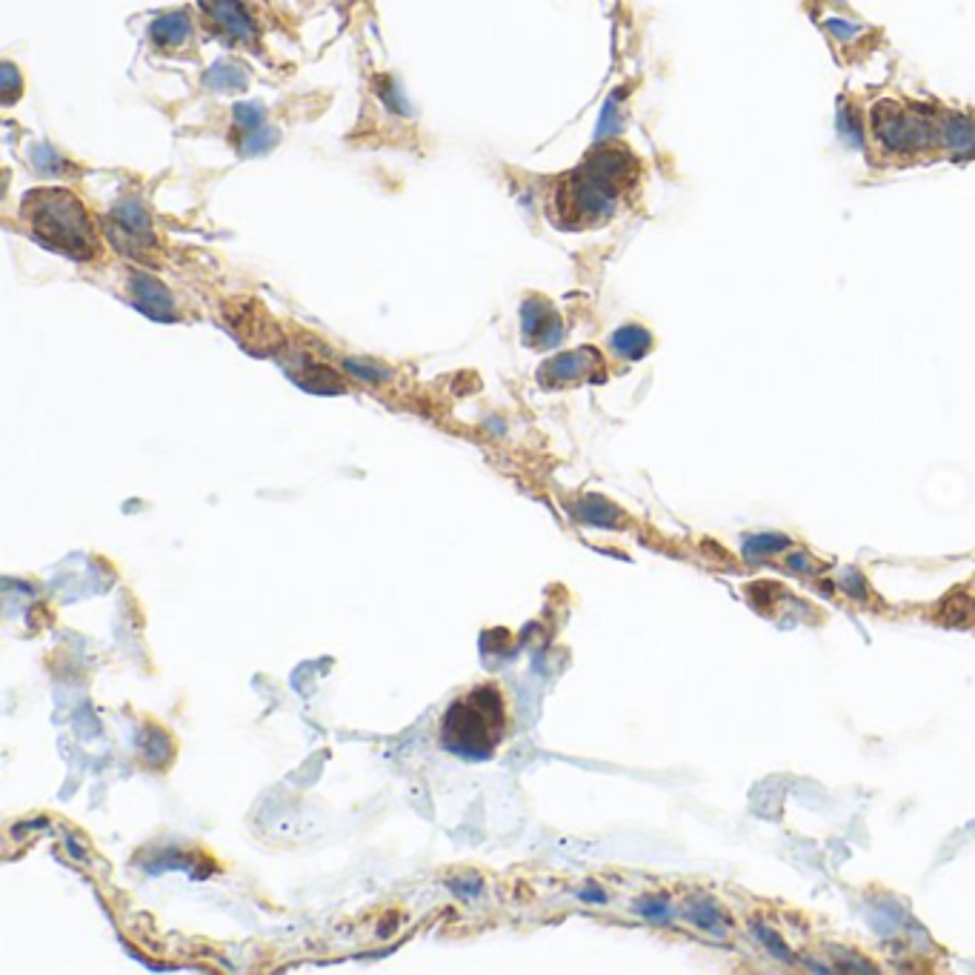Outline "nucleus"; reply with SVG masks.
Wrapping results in <instances>:
<instances>
[{"label":"nucleus","mask_w":975,"mask_h":975,"mask_svg":"<svg viewBox=\"0 0 975 975\" xmlns=\"http://www.w3.org/2000/svg\"><path fill=\"white\" fill-rule=\"evenodd\" d=\"M201 3L223 35L235 40H252L255 26H252L249 12L238 0H201Z\"/></svg>","instance_id":"423d86ee"},{"label":"nucleus","mask_w":975,"mask_h":975,"mask_svg":"<svg viewBox=\"0 0 975 975\" xmlns=\"http://www.w3.org/2000/svg\"><path fill=\"white\" fill-rule=\"evenodd\" d=\"M873 134L887 152L912 155L936 146L938 120H929L927 112L919 106H907L898 101H881L873 106Z\"/></svg>","instance_id":"20e7f679"},{"label":"nucleus","mask_w":975,"mask_h":975,"mask_svg":"<svg viewBox=\"0 0 975 975\" xmlns=\"http://www.w3.org/2000/svg\"><path fill=\"white\" fill-rule=\"evenodd\" d=\"M581 898H587V901H604V893H601V889H587V893H581Z\"/></svg>","instance_id":"a211bd4d"},{"label":"nucleus","mask_w":975,"mask_h":975,"mask_svg":"<svg viewBox=\"0 0 975 975\" xmlns=\"http://www.w3.org/2000/svg\"><path fill=\"white\" fill-rule=\"evenodd\" d=\"M524 338L533 346H552L561 338L559 315L547 300L524 307Z\"/></svg>","instance_id":"0eeeda50"},{"label":"nucleus","mask_w":975,"mask_h":975,"mask_svg":"<svg viewBox=\"0 0 975 975\" xmlns=\"http://www.w3.org/2000/svg\"><path fill=\"white\" fill-rule=\"evenodd\" d=\"M786 547H790V538H784V535H755L744 543V552L758 559V555H772V552L786 550Z\"/></svg>","instance_id":"4468645a"},{"label":"nucleus","mask_w":975,"mask_h":975,"mask_svg":"<svg viewBox=\"0 0 975 975\" xmlns=\"http://www.w3.org/2000/svg\"><path fill=\"white\" fill-rule=\"evenodd\" d=\"M650 346H653V338H650V332L641 330V326H624L613 335V349L624 358H641V355L650 352Z\"/></svg>","instance_id":"9b49d317"},{"label":"nucleus","mask_w":975,"mask_h":975,"mask_svg":"<svg viewBox=\"0 0 975 975\" xmlns=\"http://www.w3.org/2000/svg\"><path fill=\"white\" fill-rule=\"evenodd\" d=\"M31 238L66 258L94 260L101 258V235L94 218L78 195L63 187L31 189L21 204Z\"/></svg>","instance_id":"f257e3e1"},{"label":"nucleus","mask_w":975,"mask_h":975,"mask_svg":"<svg viewBox=\"0 0 975 975\" xmlns=\"http://www.w3.org/2000/svg\"><path fill=\"white\" fill-rule=\"evenodd\" d=\"M506 698L498 684L472 687L444 713L440 747L466 761H487L506 739Z\"/></svg>","instance_id":"f03ea898"},{"label":"nucleus","mask_w":975,"mask_h":975,"mask_svg":"<svg viewBox=\"0 0 975 975\" xmlns=\"http://www.w3.org/2000/svg\"><path fill=\"white\" fill-rule=\"evenodd\" d=\"M755 936L761 938V944L764 947H770L772 952H775V955H779V959H784V961H793V952H790V947H786L784 941H781L779 936H775V933H772V929H767V927H761V924H755Z\"/></svg>","instance_id":"dca6fc26"},{"label":"nucleus","mask_w":975,"mask_h":975,"mask_svg":"<svg viewBox=\"0 0 975 975\" xmlns=\"http://www.w3.org/2000/svg\"><path fill=\"white\" fill-rule=\"evenodd\" d=\"M632 155L624 150H601L555 195V209L566 215V227H592L615 213L624 187L632 178Z\"/></svg>","instance_id":"7ed1b4c3"},{"label":"nucleus","mask_w":975,"mask_h":975,"mask_svg":"<svg viewBox=\"0 0 975 975\" xmlns=\"http://www.w3.org/2000/svg\"><path fill=\"white\" fill-rule=\"evenodd\" d=\"M615 515H618V512H615V506H613V503H606L604 498H587V501L581 503V518L587 521V524H598V527H610V524H613V521H615Z\"/></svg>","instance_id":"ddd939ff"},{"label":"nucleus","mask_w":975,"mask_h":975,"mask_svg":"<svg viewBox=\"0 0 975 975\" xmlns=\"http://www.w3.org/2000/svg\"><path fill=\"white\" fill-rule=\"evenodd\" d=\"M821 29H824L833 40H838V43H856V40L864 35V26L856 24V21H849V17L838 15L821 21Z\"/></svg>","instance_id":"f8f14e48"},{"label":"nucleus","mask_w":975,"mask_h":975,"mask_svg":"<svg viewBox=\"0 0 975 975\" xmlns=\"http://www.w3.org/2000/svg\"><path fill=\"white\" fill-rule=\"evenodd\" d=\"M192 38V24L183 12H172V15L161 17L155 26H152V40H155L161 49L181 47Z\"/></svg>","instance_id":"9d476101"},{"label":"nucleus","mask_w":975,"mask_h":975,"mask_svg":"<svg viewBox=\"0 0 975 975\" xmlns=\"http://www.w3.org/2000/svg\"><path fill=\"white\" fill-rule=\"evenodd\" d=\"M601 370V355L590 346L583 349H575V352L555 355L552 361H547L538 372L543 386H564V384H578L583 377H595L592 372Z\"/></svg>","instance_id":"39448f33"},{"label":"nucleus","mask_w":975,"mask_h":975,"mask_svg":"<svg viewBox=\"0 0 975 975\" xmlns=\"http://www.w3.org/2000/svg\"><path fill=\"white\" fill-rule=\"evenodd\" d=\"M687 919H690L692 924H698V927H704V929H718L721 912L716 910V905H713V901H707V898H701V901H695V905H692L690 910H687Z\"/></svg>","instance_id":"2eb2a0df"},{"label":"nucleus","mask_w":975,"mask_h":975,"mask_svg":"<svg viewBox=\"0 0 975 975\" xmlns=\"http://www.w3.org/2000/svg\"><path fill=\"white\" fill-rule=\"evenodd\" d=\"M938 141L950 146L952 152L975 150V120L964 115H947L938 120Z\"/></svg>","instance_id":"1a4fd4ad"},{"label":"nucleus","mask_w":975,"mask_h":975,"mask_svg":"<svg viewBox=\"0 0 975 975\" xmlns=\"http://www.w3.org/2000/svg\"><path fill=\"white\" fill-rule=\"evenodd\" d=\"M638 910L644 912L646 919H655V921H667L669 919V905L664 898H644Z\"/></svg>","instance_id":"f3484780"},{"label":"nucleus","mask_w":975,"mask_h":975,"mask_svg":"<svg viewBox=\"0 0 975 975\" xmlns=\"http://www.w3.org/2000/svg\"><path fill=\"white\" fill-rule=\"evenodd\" d=\"M132 290H134V298L141 304V309H146L150 315L155 318H172V298H169V292L161 286V281L155 278H146V275H132Z\"/></svg>","instance_id":"6e6552de"}]
</instances>
